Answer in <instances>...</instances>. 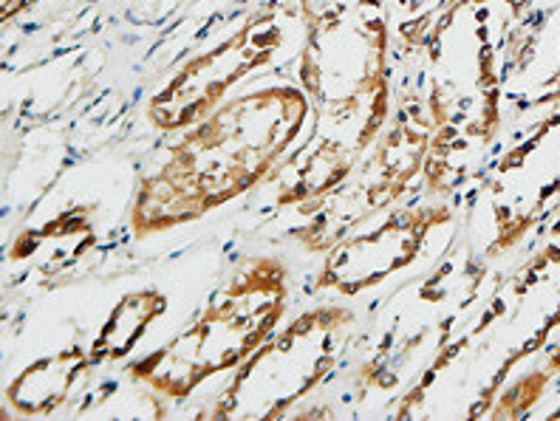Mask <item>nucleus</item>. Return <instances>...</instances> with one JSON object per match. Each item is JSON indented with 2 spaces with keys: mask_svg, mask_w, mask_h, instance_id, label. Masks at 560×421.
<instances>
[{
  "mask_svg": "<svg viewBox=\"0 0 560 421\" xmlns=\"http://www.w3.org/2000/svg\"><path fill=\"white\" fill-rule=\"evenodd\" d=\"M555 100H560V85H558V94H555Z\"/></svg>",
  "mask_w": 560,
  "mask_h": 421,
  "instance_id": "nucleus-10",
  "label": "nucleus"
},
{
  "mask_svg": "<svg viewBox=\"0 0 560 421\" xmlns=\"http://www.w3.org/2000/svg\"><path fill=\"white\" fill-rule=\"evenodd\" d=\"M308 110L306 91L275 85L226 100L190 125L167 162L139 184L133 238L192 224L267 182L303 133Z\"/></svg>",
  "mask_w": 560,
  "mask_h": 421,
  "instance_id": "nucleus-2",
  "label": "nucleus"
},
{
  "mask_svg": "<svg viewBox=\"0 0 560 421\" xmlns=\"http://www.w3.org/2000/svg\"><path fill=\"white\" fill-rule=\"evenodd\" d=\"M451 221L453 210L447 204H413L390 212L380 226L351 232L326 252L315 292H337L342 297L369 292L390 274L417 264L428 235Z\"/></svg>",
  "mask_w": 560,
  "mask_h": 421,
  "instance_id": "nucleus-7",
  "label": "nucleus"
},
{
  "mask_svg": "<svg viewBox=\"0 0 560 421\" xmlns=\"http://www.w3.org/2000/svg\"><path fill=\"white\" fill-rule=\"evenodd\" d=\"M306 46L301 82L315 125L312 139L280 162L278 204H312L349 178L388 122L390 69L383 0H301Z\"/></svg>",
  "mask_w": 560,
  "mask_h": 421,
  "instance_id": "nucleus-1",
  "label": "nucleus"
},
{
  "mask_svg": "<svg viewBox=\"0 0 560 421\" xmlns=\"http://www.w3.org/2000/svg\"><path fill=\"white\" fill-rule=\"evenodd\" d=\"M289 269L275 255H249L210 294L176 340L125 371L167 401H187L212 376L235 371L278 331L289 308Z\"/></svg>",
  "mask_w": 560,
  "mask_h": 421,
  "instance_id": "nucleus-3",
  "label": "nucleus"
},
{
  "mask_svg": "<svg viewBox=\"0 0 560 421\" xmlns=\"http://www.w3.org/2000/svg\"><path fill=\"white\" fill-rule=\"evenodd\" d=\"M167 308V300L156 289H144V292H130L119 300L110 317L105 319V326L96 334L94 346L89 348L91 367L105 365V362L125 360L144 331L151 328L153 319Z\"/></svg>",
  "mask_w": 560,
  "mask_h": 421,
  "instance_id": "nucleus-9",
  "label": "nucleus"
},
{
  "mask_svg": "<svg viewBox=\"0 0 560 421\" xmlns=\"http://www.w3.org/2000/svg\"><path fill=\"white\" fill-rule=\"evenodd\" d=\"M89 371V351L74 342V346L62 348L46 360H37L23 367L21 374L12 379V385H7V405L26 419L55 413L57 408L66 405L77 379Z\"/></svg>",
  "mask_w": 560,
  "mask_h": 421,
  "instance_id": "nucleus-8",
  "label": "nucleus"
},
{
  "mask_svg": "<svg viewBox=\"0 0 560 421\" xmlns=\"http://www.w3.org/2000/svg\"><path fill=\"white\" fill-rule=\"evenodd\" d=\"M357 314L337 303L306 308L233 371L201 419H287L337 367Z\"/></svg>",
  "mask_w": 560,
  "mask_h": 421,
  "instance_id": "nucleus-4",
  "label": "nucleus"
},
{
  "mask_svg": "<svg viewBox=\"0 0 560 421\" xmlns=\"http://www.w3.org/2000/svg\"><path fill=\"white\" fill-rule=\"evenodd\" d=\"M283 46V28L272 9L253 14L235 35L192 57L162 94L148 105V119L159 130H187L224 105V94L249 71L267 66Z\"/></svg>",
  "mask_w": 560,
  "mask_h": 421,
  "instance_id": "nucleus-6",
  "label": "nucleus"
},
{
  "mask_svg": "<svg viewBox=\"0 0 560 421\" xmlns=\"http://www.w3.org/2000/svg\"><path fill=\"white\" fill-rule=\"evenodd\" d=\"M433 133L436 125L431 114H424L419 105H405L402 100L388 133H380L374 148L362 156L346 182L317 198V210L308 215L306 224L289 232V238L306 252L326 255L331 246L357 232V226L388 210L424 167Z\"/></svg>",
  "mask_w": 560,
  "mask_h": 421,
  "instance_id": "nucleus-5",
  "label": "nucleus"
}]
</instances>
